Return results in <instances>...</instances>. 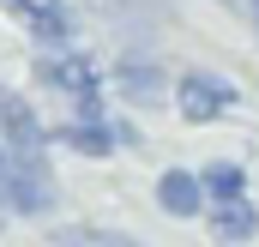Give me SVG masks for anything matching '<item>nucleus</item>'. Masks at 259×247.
Masks as SVG:
<instances>
[{"instance_id": "1", "label": "nucleus", "mask_w": 259, "mask_h": 247, "mask_svg": "<svg viewBox=\"0 0 259 247\" xmlns=\"http://www.w3.org/2000/svg\"><path fill=\"white\" fill-rule=\"evenodd\" d=\"M55 199H61V187H55L49 157H42V151H12L6 187H0V205H6L12 217H49Z\"/></svg>"}, {"instance_id": "2", "label": "nucleus", "mask_w": 259, "mask_h": 247, "mask_svg": "<svg viewBox=\"0 0 259 247\" xmlns=\"http://www.w3.org/2000/svg\"><path fill=\"white\" fill-rule=\"evenodd\" d=\"M175 109H181V121H193V127H211V121H223L235 103H241V91H235V78H223V72H181L175 78Z\"/></svg>"}, {"instance_id": "3", "label": "nucleus", "mask_w": 259, "mask_h": 247, "mask_svg": "<svg viewBox=\"0 0 259 247\" xmlns=\"http://www.w3.org/2000/svg\"><path fill=\"white\" fill-rule=\"evenodd\" d=\"M12 12L42 49H72V36H78V12L66 0H12Z\"/></svg>"}, {"instance_id": "4", "label": "nucleus", "mask_w": 259, "mask_h": 247, "mask_svg": "<svg viewBox=\"0 0 259 247\" xmlns=\"http://www.w3.org/2000/svg\"><path fill=\"white\" fill-rule=\"evenodd\" d=\"M0 145L6 151H42L49 145V127L36 115V103H24L18 91L0 85Z\"/></svg>"}, {"instance_id": "5", "label": "nucleus", "mask_w": 259, "mask_h": 247, "mask_svg": "<svg viewBox=\"0 0 259 247\" xmlns=\"http://www.w3.org/2000/svg\"><path fill=\"white\" fill-rule=\"evenodd\" d=\"M36 78H42L49 91H61V97H78V91H103V72H97V61H91L84 49H55L49 61L36 66Z\"/></svg>"}, {"instance_id": "6", "label": "nucleus", "mask_w": 259, "mask_h": 247, "mask_svg": "<svg viewBox=\"0 0 259 247\" xmlns=\"http://www.w3.org/2000/svg\"><path fill=\"white\" fill-rule=\"evenodd\" d=\"M115 91H121L127 103H139V109H157L175 85H169V72L151 61V55H127V61L115 66Z\"/></svg>"}, {"instance_id": "7", "label": "nucleus", "mask_w": 259, "mask_h": 247, "mask_svg": "<svg viewBox=\"0 0 259 247\" xmlns=\"http://www.w3.org/2000/svg\"><path fill=\"white\" fill-rule=\"evenodd\" d=\"M205 187H199L193 169H163L157 175V211L163 217H175V223H193V217H205Z\"/></svg>"}, {"instance_id": "8", "label": "nucleus", "mask_w": 259, "mask_h": 247, "mask_svg": "<svg viewBox=\"0 0 259 247\" xmlns=\"http://www.w3.org/2000/svg\"><path fill=\"white\" fill-rule=\"evenodd\" d=\"M205 223H211V241H217V247H247V241L259 235V211H253V199L205 205Z\"/></svg>"}, {"instance_id": "9", "label": "nucleus", "mask_w": 259, "mask_h": 247, "mask_svg": "<svg viewBox=\"0 0 259 247\" xmlns=\"http://www.w3.org/2000/svg\"><path fill=\"white\" fill-rule=\"evenodd\" d=\"M49 139H61L66 151H78V157H115V151H121L109 121H66V127H55Z\"/></svg>"}, {"instance_id": "10", "label": "nucleus", "mask_w": 259, "mask_h": 247, "mask_svg": "<svg viewBox=\"0 0 259 247\" xmlns=\"http://www.w3.org/2000/svg\"><path fill=\"white\" fill-rule=\"evenodd\" d=\"M199 187H205V199H211V205L247 199V163H235V157H217V163H205V169H199Z\"/></svg>"}, {"instance_id": "11", "label": "nucleus", "mask_w": 259, "mask_h": 247, "mask_svg": "<svg viewBox=\"0 0 259 247\" xmlns=\"http://www.w3.org/2000/svg\"><path fill=\"white\" fill-rule=\"evenodd\" d=\"M55 247H145V241H133L121 229H97V223H66L55 229Z\"/></svg>"}, {"instance_id": "12", "label": "nucleus", "mask_w": 259, "mask_h": 247, "mask_svg": "<svg viewBox=\"0 0 259 247\" xmlns=\"http://www.w3.org/2000/svg\"><path fill=\"white\" fill-rule=\"evenodd\" d=\"M66 103H72V121H109L103 91H78V97H66Z\"/></svg>"}, {"instance_id": "13", "label": "nucleus", "mask_w": 259, "mask_h": 247, "mask_svg": "<svg viewBox=\"0 0 259 247\" xmlns=\"http://www.w3.org/2000/svg\"><path fill=\"white\" fill-rule=\"evenodd\" d=\"M109 127H115V145H133V151H139V127L133 121H109Z\"/></svg>"}, {"instance_id": "14", "label": "nucleus", "mask_w": 259, "mask_h": 247, "mask_svg": "<svg viewBox=\"0 0 259 247\" xmlns=\"http://www.w3.org/2000/svg\"><path fill=\"white\" fill-rule=\"evenodd\" d=\"M6 163H12V151H6V145H0V187H6Z\"/></svg>"}, {"instance_id": "15", "label": "nucleus", "mask_w": 259, "mask_h": 247, "mask_svg": "<svg viewBox=\"0 0 259 247\" xmlns=\"http://www.w3.org/2000/svg\"><path fill=\"white\" fill-rule=\"evenodd\" d=\"M247 12H253V24H259V0H247Z\"/></svg>"}, {"instance_id": "16", "label": "nucleus", "mask_w": 259, "mask_h": 247, "mask_svg": "<svg viewBox=\"0 0 259 247\" xmlns=\"http://www.w3.org/2000/svg\"><path fill=\"white\" fill-rule=\"evenodd\" d=\"M6 217H12V211H6V205H0V229H6Z\"/></svg>"}]
</instances>
